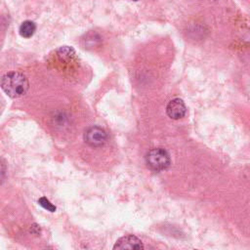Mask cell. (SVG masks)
Instances as JSON below:
<instances>
[{"label": "cell", "instance_id": "obj_6", "mask_svg": "<svg viewBox=\"0 0 250 250\" xmlns=\"http://www.w3.org/2000/svg\"><path fill=\"white\" fill-rule=\"evenodd\" d=\"M36 30V25L33 21H24L21 25H20V28H19V31H20V34L21 37L23 38H29L31 37L34 32Z\"/></svg>", "mask_w": 250, "mask_h": 250}, {"label": "cell", "instance_id": "obj_2", "mask_svg": "<svg viewBox=\"0 0 250 250\" xmlns=\"http://www.w3.org/2000/svg\"><path fill=\"white\" fill-rule=\"evenodd\" d=\"M146 163L147 167L155 172L167 169L171 164L168 151L162 147H155L148 150L146 155Z\"/></svg>", "mask_w": 250, "mask_h": 250}, {"label": "cell", "instance_id": "obj_5", "mask_svg": "<svg viewBox=\"0 0 250 250\" xmlns=\"http://www.w3.org/2000/svg\"><path fill=\"white\" fill-rule=\"evenodd\" d=\"M113 249L124 250V249H144V244L137 236L128 234L120 237L114 244Z\"/></svg>", "mask_w": 250, "mask_h": 250}, {"label": "cell", "instance_id": "obj_4", "mask_svg": "<svg viewBox=\"0 0 250 250\" xmlns=\"http://www.w3.org/2000/svg\"><path fill=\"white\" fill-rule=\"evenodd\" d=\"M187 112V106L182 99L176 98L171 100L166 106V113L172 119H180L185 116Z\"/></svg>", "mask_w": 250, "mask_h": 250}, {"label": "cell", "instance_id": "obj_1", "mask_svg": "<svg viewBox=\"0 0 250 250\" xmlns=\"http://www.w3.org/2000/svg\"><path fill=\"white\" fill-rule=\"evenodd\" d=\"M29 87L26 76L19 71H11L3 75L1 79L2 90L11 98H19L24 95Z\"/></svg>", "mask_w": 250, "mask_h": 250}, {"label": "cell", "instance_id": "obj_3", "mask_svg": "<svg viewBox=\"0 0 250 250\" xmlns=\"http://www.w3.org/2000/svg\"><path fill=\"white\" fill-rule=\"evenodd\" d=\"M84 141L91 146L99 147L106 143L107 134L103 128L99 126H92L85 131Z\"/></svg>", "mask_w": 250, "mask_h": 250}, {"label": "cell", "instance_id": "obj_7", "mask_svg": "<svg viewBox=\"0 0 250 250\" xmlns=\"http://www.w3.org/2000/svg\"><path fill=\"white\" fill-rule=\"evenodd\" d=\"M38 203H39L40 206H42L45 210H47V211H49V212H55L56 209H57L56 206H55L54 204H52V203L50 202V200L47 199L45 196L40 197V198L38 199Z\"/></svg>", "mask_w": 250, "mask_h": 250}, {"label": "cell", "instance_id": "obj_8", "mask_svg": "<svg viewBox=\"0 0 250 250\" xmlns=\"http://www.w3.org/2000/svg\"><path fill=\"white\" fill-rule=\"evenodd\" d=\"M134 1H138V0H134Z\"/></svg>", "mask_w": 250, "mask_h": 250}]
</instances>
